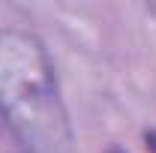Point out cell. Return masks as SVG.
Segmentation results:
<instances>
[{
    "mask_svg": "<svg viewBox=\"0 0 156 153\" xmlns=\"http://www.w3.org/2000/svg\"><path fill=\"white\" fill-rule=\"evenodd\" d=\"M108 153H126L123 147H108Z\"/></svg>",
    "mask_w": 156,
    "mask_h": 153,
    "instance_id": "cell-3",
    "label": "cell"
},
{
    "mask_svg": "<svg viewBox=\"0 0 156 153\" xmlns=\"http://www.w3.org/2000/svg\"><path fill=\"white\" fill-rule=\"evenodd\" d=\"M144 144H147V150H150V153H156V129L144 132Z\"/></svg>",
    "mask_w": 156,
    "mask_h": 153,
    "instance_id": "cell-2",
    "label": "cell"
},
{
    "mask_svg": "<svg viewBox=\"0 0 156 153\" xmlns=\"http://www.w3.org/2000/svg\"><path fill=\"white\" fill-rule=\"evenodd\" d=\"M0 114L30 153H72V126L42 39L0 27Z\"/></svg>",
    "mask_w": 156,
    "mask_h": 153,
    "instance_id": "cell-1",
    "label": "cell"
}]
</instances>
